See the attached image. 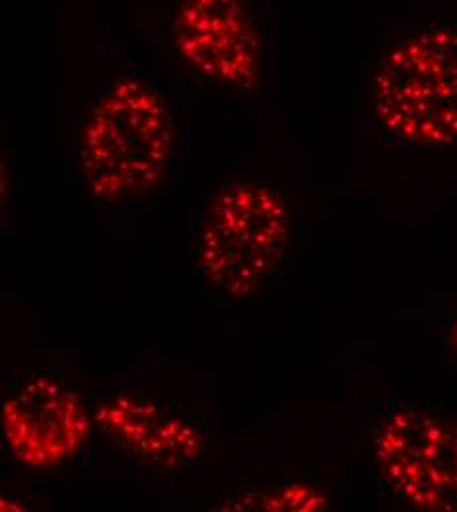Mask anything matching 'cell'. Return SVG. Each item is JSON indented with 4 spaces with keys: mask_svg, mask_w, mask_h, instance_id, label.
I'll return each mask as SVG.
<instances>
[{
    "mask_svg": "<svg viewBox=\"0 0 457 512\" xmlns=\"http://www.w3.org/2000/svg\"><path fill=\"white\" fill-rule=\"evenodd\" d=\"M174 44L180 58L215 85L251 91L259 83L261 42L241 0H184Z\"/></svg>",
    "mask_w": 457,
    "mask_h": 512,
    "instance_id": "obj_6",
    "label": "cell"
},
{
    "mask_svg": "<svg viewBox=\"0 0 457 512\" xmlns=\"http://www.w3.org/2000/svg\"><path fill=\"white\" fill-rule=\"evenodd\" d=\"M227 511H266V512H314L327 509V497L314 485L308 483H286L282 487L251 493L247 497L231 501Z\"/></svg>",
    "mask_w": 457,
    "mask_h": 512,
    "instance_id": "obj_8",
    "label": "cell"
},
{
    "mask_svg": "<svg viewBox=\"0 0 457 512\" xmlns=\"http://www.w3.org/2000/svg\"><path fill=\"white\" fill-rule=\"evenodd\" d=\"M448 349L452 353V359H454V365L457 369V316L452 321L450 329H448Z\"/></svg>",
    "mask_w": 457,
    "mask_h": 512,
    "instance_id": "obj_9",
    "label": "cell"
},
{
    "mask_svg": "<svg viewBox=\"0 0 457 512\" xmlns=\"http://www.w3.org/2000/svg\"><path fill=\"white\" fill-rule=\"evenodd\" d=\"M375 113L406 148L457 142V24L430 26L396 44L375 75Z\"/></svg>",
    "mask_w": 457,
    "mask_h": 512,
    "instance_id": "obj_2",
    "label": "cell"
},
{
    "mask_svg": "<svg viewBox=\"0 0 457 512\" xmlns=\"http://www.w3.org/2000/svg\"><path fill=\"white\" fill-rule=\"evenodd\" d=\"M381 485L402 503L457 512V422L418 404L387 410L373 434Z\"/></svg>",
    "mask_w": 457,
    "mask_h": 512,
    "instance_id": "obj_4",
    "label": "cell"
},
{
    "mask_svg": "<svg viewBox=\"0 0 457 512\" xmlns=\"http://www.w3.org/2000/svg\"><path fill=\"white\" fill-rule=\"evenodd\" d=\"M93 418L121 448L156 467H184L205 448V438L192 420L136 394L103 402Z\"/></svg>",
    "mask_w": 457,
    "mask_h": 512,
    "instance_id": "obj_7",
    "label": "cell"
},
{
    "mask_svg": "<svg viewBox=\"0 0 457 512\" xmlns=\"http://www.w3.org/2000/svg\"><path fill=\"white\" fill-rule=\"evenodd\" d=\"M174 152V119L142 79L109 85L91 107L79 140L85 186L99 201H127L154 190Z\"/></svg>",
    "mask_w": 457,
    "mask_h": 512,
    "instance_id": "obj_1",
    "label": "cell"
},
{
    "mask_svg": "<svg viewBox=\"0 0 457 512\" xmlns=\"http://www.w3.org/2000/svg\"><path fill=\"white\" fill-rule=\"evenodd\" d=\"M2 436L10 455L30 469H52L75 457L91 436L81 398L52 377H34L2 404Z\"/></svg>",
    "mask_w": 457,
    "mask_h": 512,
    "instance_id": "obj_5",
    "label": "cell"
},
{
    "mask_svg": "<svg viewBox=\"0 0 457 512\" xmlns=\"http://www.w3.org/2000/svg\"><path fill=\"white\" fill-rule=\"evenodd\" d=\"M290 213L280 193L259 182H231L211 201L197 237V266L217 292L247 298L282 264Z\"/></svg>",
    "mask_w": 457,
    "mask_h": 512,
    "instance_id": "obj_3",
    "label": "cell"
}]
</instances>
